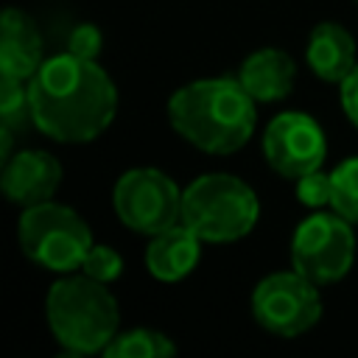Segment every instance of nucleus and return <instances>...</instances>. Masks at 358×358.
<instances>
[{
    "label": "nucleus",
    "instance_id": "obj_1",
    "mask_svg": "<svg viewBox=\"0 0 358 358\" xmlns=\"http://www.w3.org/2000/svg\"><path fill=\"white\" fill-rule=\"evenodd\" d=\"M34 126L56 143H90L117 115V87L95 59L59 53L28 78Z\"/></svg>",
    "mask_w": 358,
    "mask_h": 358
},
{
    "label": "nucleus",
    "instance_id": "obj_2",
    "mask_svg": "<svg viewBox=\"0 0 358 358\" xmlns=\"http://www.w3.org/2000/svg\"><path fill=\"white\" fill-rule=\"evenodd\" d=\"M255 98L238 78H199L168 98L171 129L207 154H235L257 126Z\"/></svg>",
    "mask_w": 358,
    "mask_h": 358
},
{
    "label": "nucleus",
    "instance_id": "obj_3",
    "mask_svg": "<svg viewBox=\"0 0 358 358\" xmlns=\"http://www.w3.org/2000/svg\"><path fill=\"white\" fill-rule=\"evenodd\" d=\"M45 319L59 347L70 355L103 352L120 327L117 299L106 282H98L84 271L64 274L50 285Z\"/></svg>",
    "mask_w": 358,
    "mask_h": 358
},
{
    "label": "nucleus",
    "instance_id": "obj_4",
    "mask_svg": "<svg viewBox=\"0 0 358 358\" xmlns=\"http://www.w3.org/2000/svg\"><path fill=\"white\" fill-rule=\"evenodd\" d=\"M257 218V193L235 173H201L182 190V221L204 243H235Z\"/></svg>",
    "mask_w": 358,
    "mask_h": 358
},
{
    "label": "nucleus",
    "instance_id": "obj_5",
    "mask_svg": "<svg viewBox=\"0 0 358 358\" xmlns=\"http://www.w3.org/2000/svg\"><path fill=\"white\" fill-rule=\"evenodd\" d=\"M17 241L31 263L53 274L78 271L87 252L92 249V232L87 221L73 207L56 204L53 199L22 207L17 221Z\"/></svg>",
    "mask_w": 358,
    "mask_h": 358
},
{
    "label": "nucleus",
    "instance_id": "obj_6",
    "mask_svg": "<svg viewBox=\"0 0 358 358\" xmlns=\"http://www.w3.org/2000/svg\"><path fill=\"white\" fill-rule=\"evenodd\" d=\"M355 260V227L333 213L316 210L299 221L291 238V266L316 285L347 277Z\"/></svg>",
    "mask_w": 358,
    "mask_h": 358
},
{
    "label": "nucleus",
    "instance_id": "obj_7",
    "mask_svg": "<svg viewBox=\"0 0 358 358\" xmlns=\"http://www.w3.org/2000/svg\"><path fill=\"white\" fill-rule=\"evenodd\" d=\"M112 207L123 227L151 238L182 221V190L159 168H131L115 182Z\"/></svg>",
    "mask_w": 358,
    "mask_h": 358
},
{
    "label": "nucleus",
    "instance_id": "obj_8",
    "mask_svg": "<svg viewBox=\"0 0 358 358\" xmlns=\"http://www.w3.org/2000/svg\"><path fill=\"white\" fill-rule=\"evenodd\" d=\"M255 322L280 338H296L322 319L319 285L296 268L263 277L252 291Z\"/></svg>",
    "mask_w": 358,
    "mask_h": 358
},
{
    "label": "nucleus",
    "instance_id": "obj_9",
    "mask_svg": "<svg viewBox=\"0 0 358 358\" xmlns=\"http://www.w3.org/2000/svg\"><path fill=\"white\" fill-rule=\"evenodd\" d=\"M263 157L271 171L285 179H299L319 171L327 157L322 126L305 112H280L263 131Z\"/></svg>",
    "mask_w": 358,
    "mask_h": 358
},
{
    "label": "nucleus",
    "instance_id": "obj_10",
    "mask_svg": "<svg viewBox=\"0 0 358 358\" xmlns=\"http://www.w3.org/2000/svg\"><path fill=\"white\" fill-rule=\"evenodd\" d=\"M62 185V162L39 148H25L3 162L0 187L8 201L20 207H34L50 201Z\"/></svg>",
    "mask_w": 358,
    "mask_h": 358
},
{
    "label": "nucleus",
    "instance_id": "obj_11",
    "mask_svg": "<svg viewBox=\"0 0 358 358\" xmlns=\"http://www.w3.org/2000/svg\"><path fill=\"white\" fill-rule=\"evenodd\" d=\"M201 238L185 224H173L157 235H151L145 246V268L154 280L179 282L185 280L201 260Z\"/></svg>",
    "mask_w": 358,
    "mask_h": 358
},
{
    "label": "nucleus",
    "instance_id": "obj_12",
    "mask_svg": "<svg viewBox=\"0 0 358 358\" xmlns=\"http://www.w3.org/2000/svg\"><path fill=\"white\" fill-rule=\"evenodd\" d=\"M42 34L22 8H6L0 17V73L28 81L42 67Z\"/></svg>",
    "mask_w": 358,
    "mask_h": 358
},
{
    "label": "nucleus",
    "instance_id": "obj_13",
    "mask_svg": "<svg viewBox=\"0 0 358 358\" xmlns=\"http://www.w3.org/2000/svg\"><path fill=\"white\" fill-rule=\"evenodd\" d=\"M235 78L257 103H274L291 95L296 81V64L280 48H260L241 62Z\"/></svg>",
    "mask_w": 358,
    "mask_h": 358
},
{
    "label": "nucleus",
    "instance_id": "obj_14",
    "mask_svg": "<svg viewBox=\"0 0 358 358\" xmlns=\"http://www.w3.org/2000/svg\"><path fill=\"white\" fill-rule=\"evenodd\" d=\"M305 62L313 70V76H319L327 84H341L355 62V39L352 34L338 25V22H319L305 45Z\"/></svg>",
    "mask_w": 358,
    "mask_h": 358
},
{
    "label": "nucleus",
    "instance_id": "obj_15",
    "mask_svg": "<svg viewBox=\"0 0 358 358\" xmlns=\"http://www.w3.org/2000/svg\"><path fill=\"white\" fill-rule=\"evenodd\" d=\"M176 352V344L151 327H134V330H117V336L103 350L106 358H168Z\"/></svg>",
    "mask_w": 358,
    "mask_h": 358
},
{
    "label": "nucleus",
    "instance_id": "obj_16",
    "mask_svg": "<svg viewBox=\"0 0 358 358\" xmlns=\"http://www.w3.org/2000/svg\"><path fill=\"white\" fill-rule=\"evenodd\" d=\"M330 173H333V199H330V207L338 215H344L352 227H358V157L344 159Z\"/></svg>",
    "mask_w": 358,
    "mask_h": 358
},
{
    "label": "nucleus",
    "instance_id": "obj_17",
    "mask_svg": "<svg viewBox=\"0 0 358 358\" xmlns=\"http://www.w3.org/2000/svg\"><path fill=\"white\" fill-rule=\"evenodd\" d=\"M25 115L31 117L28 81L0 73V126L17 129L25 120Z\"/></svg>",
    "mask_w": 358,
    "mask_h": 358
},
{
    "label": "nucleus",
    "instance_id": "obj_18",
    "mask_svg": "<svg viewBox=\"0 0 358 358\" xmlns=\"http://www.w3.org/2000/svg\"><path fill=\"white\" fill-rule=\"evenodd\" d=\"M78 271H84L87 277H92L98 282H112L123 274V257L117 249H112L106 243H92V249L87 252Z\"/></svg>",
    "mask_w": 358,
    "mask_h": 358
},
{
    "label": "nucleus",
    "instance_id": "obj_19",
    "mask_svg": "<svg viewBox=\"0 0 358 358\" xmlns=\"http://www.w3.org/2000/svg\"><path fill=\"white\" fill-rule=\"evenodd\" d=\"M296 199L310 210H322L324 204H330V199H333V173H324L319 168V171H310V173L299 176L296 179Z\"/></svg>",
    "mask_w": 358,
    "mask_h": 358
},
{
    "label": "nucleus",
    "instance_id": "obj_20",
    "mask_svg": "<svg viewBox=\"0 0 358 358\" xmlns=\"http://www.w3.org/2000/svg\"><path fill=\"white\" fill-rule=\"evenodd\" d=\"M67 50L81 56V59H98L101 53V31L92 25V22H81L70 31V39H67Z\"/></svg>",
    "mask_w": 358,
    "mask_h": 358
},
{
    "label": "nucleus",
    "instance_id": "obj_21",
    "mask_svg": "<svg viewBox=\"0 0 358 358\" xmlns=\"http://www.w3.org/2000/svg\"><path fill=\"white\" fill-rule=\"evenodd\" d=\"M338 87H341V109H344L347 120L358 129V64L352 67V73Z\"/></svg>",
    "mask_w": 358,
    "mask_h": 358
}]
</instances>
